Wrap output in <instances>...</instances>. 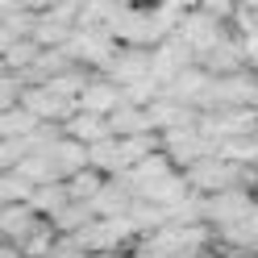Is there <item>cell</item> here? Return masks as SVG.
I'll use <instances>...</instances> for the list:
<instances>
[{
	"label": "cell",
	"instance_id": "obj_1",
	"mask_svg": "<svg viewBox=\"0 0 258 258\" xmlns=\"http://www.w3.org/2000/svg\"><path fill=\"white\" fill-rule=\"evenodd\" d=\"M175 34H179L191 50H196V58H200V54H208L213 46H221L233 34V21H221V17H213V13H204V9H187V17L179 21Z\"/></svg>",
	"mask_w": 258,
	"mask_h": 258
},
{
	"label": "cell",
	"instance_id": "obj_2",
	"mask_svg": "<svg viewBox=\"0 0 258 258\" xmlns=\"http://www.w3.org/2000/svg\"><path fill=\"white\" fill-rule=\"evenodd\" d=\"M254 200H258V191L254 187H225V191H208L204 196V221L213 225H229V221H237V217H246L250 208H254Z\"/></svg>",
	"mask_w": 258,
	"mask_h": 258
},
{
	"label": "cell",
	"instance_id": "obj_3",
	"mask_svg": "<svg viewBox=\"0 0 258 258\" xmlns=\"http://www.w3.org/2000/svg\"><path fill=\"white\" fill-rule=\"evenodd\" d=\"M104 75H112L117 84H134L142 75H154V46H134V42H121L112 62L104 67Z\"/></svg>",
	"mask_w": 258,
	"mask_h": 258
},
{
	"label": "cell",
	"instance_id": "obj_4",
	"mask_svg": "<svg viewBox=\"0 0 258 258\" xmlns=\"http://www.w3.org/2000/svg\"><path fill=\"white\" fill-rule=\"evenodd\" d=\"M46 221H50V217H42L29 200L5 204V213H0V233H5V241H13V246H25V241L34 237Z\"/></svg>",
	"mask_w": 258,
	"mask_h": 258
},
{
	"label": "cell",
	"instance_id": "obj_5",
	"mask_svg": "<svg viewBox=\"0 0 258 258\" xmlns=\"http://www.w3.org/2000/svg\"><path fill=\"white\" fill-rule=\"evenodd\" d=\"M121 104H125V92H121L117 79L104 75V71H96L88 79V88L79 92V108H88V112H104V117H112Z\"/></svg>",
	"mask_w": 258,
	"mask_h": 258
},
{
	"label": "cell",
	"instance_id": "obj_6",
	"mask_svg": "<svg viewBox=\"0 0 258 258\" xmlns=\"http://www.w3.org/2000/svg\"><path fill=\"white\" fill-rule=\"evenodd\" d=\"M191 62H200V58H196V50H191L179 34H171V38H163L154 46V75L163 79V84H171V79L183 67H191Z\"/></svg>",
	"mask_w": 258,
	"mask_h": 258
},
{
	"label": "cell",
	"instance_id": "obj_7",
	"mask_svg": "<svg viewBox=\"0 0 258 258\" xmlns=\"http://www.w3.org/2000/svg\"><path fill=\"white\" fill-rule=\"evenodd\" d=\"M21 104H29L42 121H58V125L79 108V100H71V96H58L54 88H46V84H29L25 96H21Z\"/></svg>",
	"mask_w": 258,
	"mask_h": 258
},
{
	"label": "cell",
	"instance_id": "obj_8",
	"mask_svg": "<svg viewBox=\"0 0 258 258\" xmlns=\"http://www.w3.org/2000/svg\"><path fill=\"white\" fill-rule=\"evenodd\" d=\"M62 129H67L71 138H79L84 146H96V142L112 138V121L104 117V112H88V108H75L67 121H62Z\"/></svg>",
	"mask_w": 258,
	"mask_h": 258
},
{
	"label": "cell",
	"instance_id": "obj_9",
	"mask_svg": "<svg viewBox=\"0 0 258 258\" xmlns=\"http://www.w3.org/2000/svg\"><path fill=\"white\" fill-rule=\"evenodd\" d=\"M50 158L58 163L62 179H67V175L84 171V167L92 163V150H88V146H84V142H79V138H71L67 129H62V138H58V142H50Z\"/></svg>",
	"mask_w": 258,
	"mask_h": 258
},
{
	"label": "cell",
	"instance_id": "obj_10",
	"mask_svg": "<svg viewBox=\"0 0 258 258\" xmlns=\"http://www.w3.org/2000/svg\"><path fill=\"white\" fill-rule=\"evenodd\" d=\"M112 134H117V138H134V134H158V129H154V121H150V112L146 108H142V104H121L117 112H112Z\"/></svg>",
	"mask_w": 258,
	"mask_h": 258
},
{
	"label": "cell",
	"instance_id": "obj_11",
	"mask_svg": "<svg viewBox=\"0 0 258 258\" xmlns=\"http://www.w3.org/2000/svg\"><path fill=\"white\" fill-rule=\"evenodd\" d=\"M42 125V117L29 104H13V108H5L0 112V134L5 138H21V134H34V129Z\"/></svg>",
	"mask_w": 258,
	"mask_h": 258
},
{
	"label": "cell",
	"instance_id": "obj_12",
	"mask_svg": "<svg viewBox=\"0 0 258 258\" xmlns=\"http://www.w3.org/2000/svg\"><path fill=\"white\" fill-rule=\"evenodd\" d=\"M104 179H108V175L88 163L84 171L67 175V191H71V200H96V196H100V187H104Z\"/></svg>",
	"mask_w": 258,
	"mask_h": 258
},
{
	"label": "cell",
	"instance_id": "obj_13",
	"mask_svg": "<svg viewBox=\"0 0 258 258\" xmlns=\"http://www.w3.org/2000/svg\"><path fill=\"white\" fill-rule=\"evenodd\" d=\"M38 54H42V42H38V38L5 42V71H25V67H34Z\"/></svg>",
	"mask_w": 258,
	"mask_h": 258
},
{
	"label": "cell",
	"instance_id": "obj_14",
	"mask_svg": "<svg viewBox=\"0 0 258 258\" xmlns=\"http://www.w3.org/2000/svg\"><path fill=\"white\" fill-rule=\"evenodd\" d=\"M67 200H71L67 179H54V183H38V191H34V200H29V204H34L42 217H54V213H58V208L67 204Z\"/></svg>",
	"mask_w": 258,
	"mask_h": 258
},
{
	"label": "cell",
	"instance_id": "obj_15",
	"mask_svg": "<svg viewBox=\"0 0 258 258\" xmlns=\"http://www.w3.org/2000/svg\"><path fill=\"white\" fill-rule=\"evenodd\" d=\"M34 191H38V183L29 179L25 171H5V179H0V200L5 204H21V200H34Z\"/></svg>",
	"mask_w": 258,
	"mask_h": 258
},
{
	"label": "cell",
	"instance_id": "obj_16",
	"mask_svg": "<svg viewBox=\"0 0 258 258\" xmlns=\"http://www.w3.org/2000/svg\"><path fill=\"white\" fill-rule=\"evenodd\" d=\"M71 29L75 25H62V21H54L50 13H38V25H34V38L42 42V46H62L71 38Z\"/></svg>",
	"mask_w": 258,
	"mask_h": 258
},
{
	"label": "cell",
	"instance_id": "obj_17",
	"mask_svg": "<svg viewBox=\"0 0 258 258\" xmlns=\"http://www.w3.org/2000/svg\"><path fill=\"white\" fill-rule=\"evenodd\" d=\"M196 9L213 13V17H221V21H233L241 13V0H196Z\"/></svg>",
	"mask_w": 258,
	"mask_h": 258
},
{
	"label": "cell",
	"instance_id": "obj_18",
	"mask_svg": "<svg viewBox=\"0 0 258 258\" xmlns=\"http://www.w3.org/2000/svg\"><path fill=\"white\" fill-rule=\"evenodd\" d=\"M134 258H175V254H167V250H154L150 241H142V237H138V250H134Z\"/></svg>",
	"mask_w": 258,
	"mask_h": 258
}]
</instances>
